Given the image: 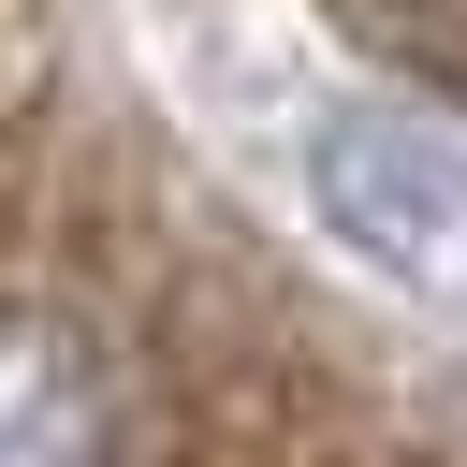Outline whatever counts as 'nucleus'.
Listing matches in <instances>:
<instances>
[{"mask_svg": "<svg viewBox=\"0 0 467 467\" xmlns=\"http://www.w3.org/2000/svg\"><path fill=\"white\" fill-rule=\"evenodd\" d=\"M292 175H306V219H321L365 277H394V292H423V306H467V161H452L438 131H409V117H379V102H306Z\"/></svg>", "mask_w": 467, "mask_h": 467, "instance_id": "obj_1", "label": "nucleus"}, {"mask_svg": "<svg viewBox=\"0 0 467 467\" xmlns=\"http://www.w3.org/2000/svg\"><path fill=\"white\" fill-rule=\"evenodd\" d=\"M0 467H117V379L44 306H0Z\"/></svg>", "mask_w": 467, "mask_h": 467, "instance_id": "obj_2", "label": "nucleus"}]
</instances>
